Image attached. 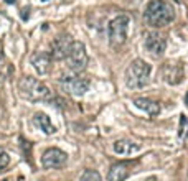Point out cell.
Wrapping results in <instances>:
<instances>
[{
    "label": "cell",
    "mask_w": 188,
    "mask_h": 181,
    "mask_svg": "<svg viewBox=\"0 0 188 181\" xmlns=\"http://www.w3.org/2000/svg\"><path fill=\"white\" fill-rule=\"evenodd\" d=\"M144 20L152 28H162L175 20V9L167 0H150L144 12Z\"/></svg>",
    "instance_id": "obj_1"
},
{
    "label": "cell",
    "mask_w": 188,
    "mask_h": 181,
    "mask_svg": "<svg viewBox=\"0 0 188 181\" xmlns=\"http://www.w3.org/2000/svg\"><path fill=\"white\" fill-rule=\"evenodd\" d=\"M18 91L21 97L31 102H48L53 99V94L48 86L30 76H23L18 81Z\"/></svg>",
    "instance_id": "obj_2"
},
{
    "label": "cell",
    "mask_w": 188,
    "mask_h": 181,
    "mask_svg": "<svg viewBox=\"0 0 188 181\" xmlns=\"http://www.w3.org/2000/svg\"><path fill=\"white\" fill-rule=\"evenodd\" d=\"M152 67L144 59H134L127 66L124 74V82L129 89H142L150 82Z\"/></svg>",
    "instance_id": "obj_3"
},
{
    "label": "cell",
    "mask_w": 188,
    "mask_h": 181,
    "mask_svg": "<svg viewBox=\"0 0 188 181\" xmlns=\"http://www.w3.org/2000/svg\"><path fill=\"white\" fill-rule=\"evenodd\" d=\"M127 31H129V17L127 15H119L109 21L107 35L111 46L119 48L122 46L127 40Z\"/></svg>",
    "instance_id": "obj_4"
},
{
    "label": "cell",
    "mask_w": 188,
    "mask_h": 181,
    "mask_svg": "<svg viewBox=\"0 0 188 181\" xmlns=\"http://www.w3.org/2000/svg\"><path fill=\"white\" fill-rule=\"evenodd\" d=\"M58 86L61 91L71 94V96H83L89 91L91 81H89V77L78 76V74H64L58 81Z\"/></svg>",
    "instance_id": "obj_5"
},
{
    "label": "cell",
    "mask_w": 188,
    "mask_h": 181,
    "mask_svg": "<svg viewBox=\"0 0 188 181\" xmlns=\"http://www.w3.org/2000/svg\"><path fill=\"white\" fill-rule=\"evenodd\" d=\"M64 59H66V64H68V67H69L71 71L81 72L83 69H86L88 61H89L86 46H84L81 41H73Z\"/></svg>",
    "instance_id": "obj_6"
},
{
    "label": "cell",
    "mask_w": 188,
    "mask_h": 181,
    "mask_svg": "<svg viewBox=\"0 0 188 181\" xmlns=\"http://www.w3.org/2000/svg\"><path fill=\"white\" fill-rule=\"evenodd\" d=\"M160 77L167 84H172V86L182 84L185 79L183 64L178 63V61H168V63H165L160 67Z\"/></svg>",
    "instance_id": "obj_7"
},
{
    "label": "cell",
    "mask_w": 188,
    "mask_h": 181,
    "mask_svg": "<svg viewBox=\"0 0 188 181\" xmlns=\"http://www.w3.org/2000/svg\"><path fill=\"white\" fill-rule=\"evenodd\" d=\"M145 51L154 58H162L165 50H167V40L165 36L157 31H150L145 35V41H144Z\"/></svg>",
    "instance_id": "obj_8"
},
{
    "label": "cell",
    "mask_w": 188,
    "mask_h": 181,
    "mask_svg": "<svg viewBox=\"0 0 188 181\" xmlns=\"http://www.w3.org/2000/svg\"><path fill=\"white\" fill-rule=\"evenodd\" d=\"M68 163V155L59 148H48L45 150L41 156V165L46 170H56V168H63Z\"/></svg>",
    "instance_id": "obj_9"
},
{
    "label": "cell",
    "mask_w": 188,
    "mask_h": 181,
    "mask_svg": "<svg viewBox=\"0 0 188 181\" xmlns=\"http://www.w3.org/2000/svg\"><path fill=\"white\" fill-rule=\"evenodd\" d=\"M51 56L50 53L45 51H35L33 55L30 56V63L33 66V69L40 74V76H46L51 71Z\"/></svg>",
    "instance_id": "obj_10"
},
{
    "label": "cell",
    "mask_w": 188,
    "mask_h": 181,
    "mask_svg": "<svg viewBox=\"0 0 188 181\" xmlns=\"http://www.w3.org/2000/svg\"><path fill=\"white\" fill-rule=\"evenodd\" d=\"M71 43H73V40L68 35H58L51 41V51H50L51 59H64L68 55V50L71 46Z\"/></svg>",
    "instance_id": "obj_11"
},
{
    "label": "cell",
    "mask_w": 188,
    "mask_h": 181,
    "mask_svg": "<svg viewBox=\"0 0 188 181\" xmlns=\"http://www.w3.org/2000/svg\"><path fill=\"white\" fill-rule=\"evenodd\" d=\"M130 175V166L127 163H114L107 173V181H125Z\"/></svg>",
    "instance_id": "obj_12"
},
{
    "label": "cell",
    "mask_w": 188,
    "mask_h": 181,
    "mask_svg": "<svg viewBox=\"0 0 188 181\" xmlns=\"http://www.w3.org/2000/svg\"><path fill=\"white\" fill-rule=\"evenodd\" d=\"M114 152L117 153V155H134V153H137L139 150H140V145L135 142H132V140H117V142H114Z\"/></svg>",
    "instance_id": "obj_13"
},
{
    "label": "cell",
    "mask_w": 188,
    "mask_h": 181,
    "mask_svg": "<svg viewBox=\"0 0 188 181\" xmlns=\"http://www.w3.org/2000/svg\"><path fill=\"white\" fill-rule=\"evenodd\" d=\"M134 104H135V107H139V109H142V110H145L149 115H159L160 114V105H159V102H155V101H152V99H145V97H139V99H135L134 101Z\"/></svg>",
    "instance_id": "obj_14"
},
{
    "label": "cell",
    "mask_w": 188,
    "mask_h": 181,
    "mask_svg": "<svg viewBox=\"0 0 188 181\" xmlns=\"http://www.w3.org/2000/svg\"><path fill=\"white\" fill-rule=\"evenodd\" d=\"M33 122H35V125H36L38 128H40L43 133H46V135H51V133L56 132V128H54V125L51 124L50 117L45 115V114H35Z\"/></svg>",
    "instance_id": "obj_15"
},
{
    "label": "cell",
    "mask_w": 188,
    "mask_h": 181,
    "mask_svg": "<svg viewBox=\"0 0 188 181\" xmlns=\"http://www.w3.org/2000/svg\"><path fill=\"white\" fill-rule=\"evenodd\" d=\"M79 181H102V178L96 170H84L79 176Z\"/></svg>",
    "instance_id": "obj_16"
},
{
    "label": "cell",
    "mask_w": 188,
    "mask_h": 181,
    "mask_svg": "<svg viewBox=\"0 0 188 181\" xmlns=\"http://www.w3.org/2000/svg\"><path fill=\"white\" fill-rule=\"evenodd\" d=\"M9 163H10V156L7 153H0V173L9 166Z\"/></svg>",
    "instance_id": "obj_17"
},
{
    "label": "cell",
    "mask_w": 188,
    "mask_h": 181,
    "mask_svg": "<svg viewBox=\"0 0 188 181\" xmlns=\"http://www.w3.org/2000/svg\"><path fill=\"white\" fill-rule=\"evenodd\" d=\"M185 122H187V117L185 115H180V128H178V137H182L185 132Z\"/></svg>",
    "instance_id": "obj_18"
},
{
    "label": "cell",
    "mask_w": 188,
    "mask_h": 181,
    "mask_svg": "<svg viewBox=\"0 0 188 181\" xmlns=\"http://www.w3.org/2000/svg\"><path fill=\"white\" fill-rule=\"evenodd\" d=\"M5 66V56H4V53L0 51V69Z\"/></svg>",
    "instance_id": "obj_19"
},
{
    "label": "cell",
    "mask_w": 188,
    "mask_h": 181,
    "mask_svg": "<svg viewBox=\"0 0 188 181\" xmlns=\"http://www.w3.org/2000/svg\"><path fill=\"white\" fill-rule=\"evenodd\" d=\"M147 181H159V180H157V178H149Z\"/></svg>",
    "instance_id": "obj_20"
},
{
    "label": "cell",
    "mask_w": 188,
    "mask_h": 181,
    "mask_svg": "<svg viewBox=\"0 0 188 181\" xmlns=\"http://www.w3.org/2000/svg\"><path fill=\"white\" fill-rule=\"evenodd\" d=\"M185 102H187V104H188V92H187V99H185Z\"/></svg>",
    "instance_id": "obj_21"
},
{
    "label": "cell",
    "mask_w": 188,
    "mask_h": 181,
    "mask_svg": "<svg viewBox=\"0 0 188 181\" xmlns=\"http://www.w3.org/2000/svg\"><path fill=\"white\" fill-rule=\"evenodd\" d=\"M7 2H9V4H12V2H15V0H7Z\"/></svg>",
    "instance_id": "obj_22"
}]
</instances>
